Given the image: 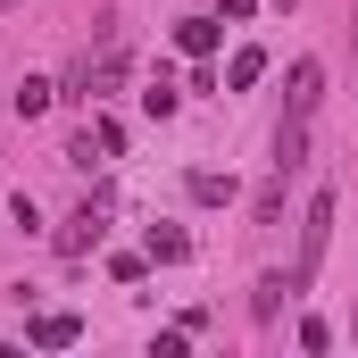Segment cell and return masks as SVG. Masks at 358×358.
I'll use <instances>...</instances> for the list:
<instances>
[{
    "instance_id": "cell-6",
    "label": "cell",
    "mask_w": 358,
    "mask_h": 358,
    "mask_svg": "<svg viewBox=\"0 0 358 358\" xmlns=\"http://www.w3.org/2000/svg\"><path fill=\"white\" fill-rule=\"evenodd\" d=\"M283 292H292V275H259V292H250V317H259V325L283 317Z\"/></svg>"
},
{
    "instance_id": "cell-5",
    "label": "cell",
    "mask_w": 358,
    "mask_h": 358,
    "mask_svg": "<svg viewBox=\"0 0 358 358\" xmlns=\"http://www.w3.org/2000/svg\"><path fill=\"white\" fill-rule=\"evenodd\" d=\"M25 342H34V350H67V342H76V317H67V308H50V317H34V325H25Z\"/></svg>"
},
{
    "instance_id": "cell-3",
    "label": "cell",
    "mask_w": 358,
    "mask_h": 358,
    "mask_svg": "<svg viewBox=\"0 0 358 358\" xmlns=\"http://www.w3.org/2000/svg\"><path fill=\"white\" fill-rule=\"evenodd\" d=\"M317 100H325V67L300 59V67H292V92H283V117H317Z\"/></svg>"
},
{
    "instance_id": "cell-1",
    "label": "cell",
    "mask_w": 358,
    "mask_h": 358,
    "mask_svg": "<svg viewBox=\"0 0 358 358\" xmlns=\"http://www.w3.org/2000/svg\"><path fill=\"white\" fill-rule=\"evenodd\" d=\"M325 242H334V192H317L308 200V217H300V259H292V292H308L317 267H325Z\"/></svg>"
},
{
    "instance_id": "cell-8",
    "label": "cell",
    "mask_w": 358,
    "mask_h": 358,
    "mask_svg": "<svg viewBox=\"0 0 358 358\" xmlns=\"http://www.w3.org/2000/svg\"><path fill=\"white\" fill-rule=\"evenodd\" d=\"M267 76V50H234V67H225V84L242 92V84H259Z\"/></svg>"
},
{
    "instance_id": "cell-11",
    "label": "cell",
    "mask_w": 358,
    "mask_h": 358,
    "mask_svg": "<svg viewBox=\"0 0 358 358\" xmlns=\"http://www.w3.org/2000/svg\"><path fill=\"white\" fill-rule=\"evenodd\" d=\"M176 100H183V92H176V84H167V76H159V84L142 92V108H150V117H176Z\"/></svg>"
},
{
    "instance_id": "cell-14",
    "label": "cell",
    "mask_w": 358,
    "mask_h": 358,
    "mask_svg": "<svg viewBox=\"0 0 358 358\" xmlns=\"http://www.w3.org/2000/svg\"><path fill=\"white\" fill-rule=\"evenodd\" d=\"M0 8H17V0H0Z\"/></svg>"
},
{
    "instance_id": "cell-13",
    "label": "cell",
    "mask_w": 358,
    "mask_h": 358,
    "mask_svg": "<svg viewBox=\"0 0 358 358\" xmlns=\"http://www.w3.org/2000/svg\"><path fill=\"white\" fill-rule=\"evenodd\" d=\"M250 8H259V0H225V17H250Z\"/></svg>"
},
{
    "instance_id": "cell-10",
    "label": "cell",
    "mask_w": 358,
    "mask_h": 358,
    "mask_svg": "<svg viewBox=\"0 0 358 358\" xmlns=\"http://www.w3.org/2000/svg\"><path fill=\"white\" fill-rule=\"evenodd\" d=\"M183 250H192V242H183L176 225H150V259H183Z\"/></svg>"
},
{
    "instance_id": "cell-7",
    "label": "cell",
    "mask_w": 358,
    "mask_h": 358,
    "mask_svg": "<svg viewBox=\"0 0 358 358\" xmlns=\"http://www.w3.org/2000/svg\"><path fill=\"white\" fill-rule=\"evenodd\" d=\"M176 42L192 50V59H208V50H217V17H183V25H176Z\"/></svg>"
},
{
    "instance_id": "cell-2",
    "label": "cell",
    "mask_w": 358,
    "mask_h": 358,
    "mask_svg": "<svg viewBox=\"0 0 358 358\" xmlns=\"http://www.w3.org/2000/svg\"><path fill=\"white\" fill-rule=\"evenodd\" d=\"M108 217H117V192H92L84 208L59 225V250H67V259H92V250H100V234H108Z\"/></svg>"
},
{
    "instance_id": "cell-4",
    "label": "cell",
    "mask_w": 358,
    "mask_h": 358,
    "mask_svg": "<svg viewBox=\"0 0 358 358\" xmlns=\"http://www.w3.org/2000/svg\"><path fill=\"white\" fill-rule=\"evenodd\" d=\"M292 167H308V117H283V134H275V176H292Z\"/></svg>"
},
{
    "instance_id": "cell-9",
    "label": "cell",
    "mask_w": 358,
    "mask_h": 358,
    "mask_svg": "<svg viewBox=\"0 0 358 358\" xmlns=\"http://www.w3.org/2000/svg\"><path fill=\"white\" fill-rule=\"evenodd\" d=\"M192 200H200V208H217V200H234V183H225V176H208V167H200V176H192Z\"/></svg>"
},
{
    "instance_id": "cell-12",
    "label": "cell",
    "mask_w": 358,
    "mask_h": 358,
    "mask_svg": "<svg viewBox=\"0 0 358 358\" xmlns=\"http://www.w3.org/2000/svg\"><path fill=\"white\" fill-rule=\"evenodd\" d=\"M50 100H59V92H50V84H34V76H25V92H17V108H25V117H42Z\"/></svg>"
}]
</instances>
